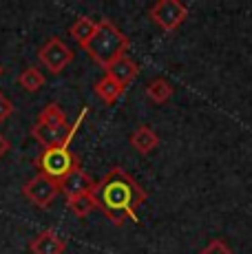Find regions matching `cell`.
Here are the masks:
<instances>
[{"label": "cell", "instance_id": "obj_14", "mask_svg": "<svg viewBox=\"0 0 252 254\" xmlns=\"http://www.w3.org/2000/svg\"><path fill=\"white\" fill-rule=\"evenodd\" d=\"M95 95L100 97L104 104H115V102L120 100V95L124 93V86H120L118 82L113 80V77H109V75H104L102 80L95 84Z\"/></svg>", "mask_w": 252, "mask_h": 254}, {"label": "cell", "instance_id": "obj_6", "mask_svg": "<svg viewBox=\"0 0 252 254\" xmlns=\"http://www.w3.org/2000/svg\"><path fill=\"white\" fill-rule=\"evenodd\" d=\"M40 62L47 66L51 73H60L73 62V51L60 40V38H49L38 51Z\"/></svg>", "mask_w": 252, "mask_h": 254}, {"label": "cell", "instance_id": "obj_10", "mask_svg": "<svg viewBox=\"0 0 252 254\" xmlns=\"http://www.w3.org/2000/svg\"><path fill=\"white\" fill-rule=\"evenodd\" d=\"M36 124L38 126H45V128H51V130H69L66 115H64V111H62L58 104H47L45 109L40 111V115H38Z\"/></svg>", "mask_w": 252, "mask_h": 254}, {"label": "cell", "instance_id": "obj_11", "mask_svg": "<svg viewBox=\"0 0 252 254\" xmlns=\"http://www.w3.org/2000/svg\"><path fill=\"white\" fill-rule=\"evenodd\" d=\"M130 144H133V148L137 150V153L148 155L159 146V137L153 128H148V126H139V128H135V133L130 135Z\"/></svg>", "mask_w": 252, "mask_h": 254}, {"label": "cell", "instance_id": "obj_3", "mask_svg": "<svg viewBox=\"0 0 252 254\" xmlns=\"http://www.w3.org/2000/svg\"><path fill=\"white\" fill-rule=\"evenodd\" d=\"M36 164H38V168H40L42 175L56 179V182H60V179L64 177V175H69L75 166H80V162H77L73 155H71V150L64 148V146L45 148L40 155H38Z\"/></svg>", "mask_w": 252, "mask_h": 254}, {"label": "cell", "instance_id": "obj_9", "mask_svg": "<svg viewBox=\"0 0 252 254\" xmlns=\"http://www.w3.org/2000/svg\"><path fill=\"white\" fill-rule=\"evenodd\" d=\"M106 75L113 77L120 86H124V89H126V86H128L130 82L139 75V66H137V62L130 60V58L124 53L122 58H118V60H115L113 64L106 69Z\"/></svg>", "mask_w": 252, "mask_h": 254}, {"label": "cell", "instance_id": "obj_7", "mask_svg": "<svg viewBox=\"0 0 252 254\" xmlns=\"http://www.w3.org/2000/svg\"><path fill=\"white\" fill-rule=\"evenodd\" d=\"M58 186H60V192L64 194L66 199H69V197H75V194H82V192H89V190H93L95 182L91 179L89 173H84L80 166H75V168L71 170L69 175H64V177L58 182Z\"/></svg>", "mask_w": 252, "mask_h": 254}, {"label": "cell", "instance_id": "obj_8", "mask_svg": "<svg viewBox=\"0 0 252 254\" xmlns=\"http://www.w3.org/2000/svg\"><path fill=\"white\" fill-rule=\"evenodd\" d=\"M29 250H31V254H64L66 241L58 237L53 230H42L38 237L31 239Z\"/></svg>", "mask_w": 252, "mask_h": 254}, {"label": "cell", "instance_id": "obj_2", "mask_svg": "<svg viewBox=\"0 0 252 254\" xmlns=\"http://www.w3.org/2000/svg\"><path fill=\"white\" fill-rule=\"evenodd\" d=\"M126 49H128V38H126L109 18H102L98 22V29H95L93 38L86 42L84 51L89 53L100 66H104V71H106L118 58L124 56Z\"/></svg>", "mask_w": 252, "mask_h": 254}, {"label": "cell", "instance_id": "obj_17", "mask_svg": "<svg viewBox=\"0 0 252 254\" xmlns=\"http://www.w3.org/2000/svg\"><path fill=\"white\" fill-rule=\"evenodd\" d=\"M199 254H235L228 248V243H224V241H219V239H215V241H210L206 248L199 252Z\"/></svg>", "mask_w": 252, "mask_h": 254}, {"label": "cell", "instance_id": "obj_4", "mask_svg": "<svg viewBox=\"0 0 252 254\" xmlns=\"http://www.w3.org/2000/svg\"><path fill=\"white\" fill-rule=\"evenodd\" d=\"M22 194L38 208H49L56 197L60 194V186L56 179L47 177V175L38 173L36 177H31L29 182L22 186Z\"/></svg>", "mask_w": 252, "mask_h": 254}, {"label": "cell", "instance_id": "obj_13", "mask_svg": "<svg viewBox=\"0 0 252 254\" xmlns=\"http://www.w3.org/2000/svg\"><path fill=\"white\" fill-rule=\"evenodd\" d=\"M66 206H69V210L75 214L77 219H84V217H89L95 208H98V201H95L93 192L89 190V192H82V194H75V197H69V199H66Z\"/></svg>", "mask_w": 252, "mask_h": 254}, {"label": "cell", "instance_id": "obj_12", "mask_svg": "<svg viewBox=\"0 0 252 254\" xmlns=\"http://www.w3.org/2000/svg\"><path fill=\"white\" fill-rule=\"evenodd\" d=\"M95 29H98V22H95L93 18L82 16V18H77V20L69 27V33H71V38H73L77 45L84 49V47H86V42H89L91 38H93Z\"/></svg>", "mask_w": 252, "mask_h": 254}, {"label": "cell", "instance_id": "obj_5", "mask_svg": "<svg viewBox=\"0 0 252 254\" xmlns=\"http://www.w3.org/2000/svg\"><path fill=\"white\" fill-rule=\"evenodd\" d=\"M148 16L153 18L164 31H175V29L188 18V9L179 0H159L148 9Z\"/></svg>", "mask_w": 252, "mask_h": 254}, {"label": "cell", "instance_id": "obj_15", "mask_svg": "<svg viewBox=\"0 0 252 254\" xmlns=\"http://www.w3.org/2000/svg\"><path fill=\"white\" fill-rule=\"evenodd\" d=\"M146 95H148V100L155 102V104H164L166 100H171L173 86H171V82H168V80L157 77V80H153L151 84L146 86Z\"/></svg>", "mask_w": 252, "mask_h": 254}, {"label": "cell", "instance_id": "obj_19", "mask_svg": "<svg viewBox=\"0 0 252 254\" xmlns=\"http://www.w3.org/2000/svg\"><path fill=\"white\" fill-rule=\"evenodd\" d=\"M7 153H9V139L4 137L2 133H0V159H2Z\"/></svg>", "mask_w": 252, "mask_h": 254}, {"label": "cell", "instance_id": "obj_1", "mask_svg": "<svg viewBox=\"0 0 252 254\" xmlns=\"http://www.w3.org/2000/svg\"><path fill=\"white\" fill-rule=\"evenodd\" d=\"M91 192L98 201V208L115 226H122L126 219L137 221L135 210L146 201V192L142 190V186L120 166L109 170L102 182H95Z\"/></svg>", "mask_w": 252, "mask_h": 254}, {"label": "cell", "instance_id": "obj_16", "mask_svg": "<svg viewBox=\"0 0 252 254\" xmlns=\"http://www.w3.org/2000/svg\"><path fill=\"white\" fill-rule=\"evenodd\" d=\"M18 84L29 93H36L45 86V75H42L36 66H27V69L18 75Z\"/></svg>", "mask_w": 252, "mask_h": 254}, {"label": "cell", "instance_id": "obj_18", "mask_svg": "<svg viewBox=\"0 0 252 254\" xmlns=\"http://www.w3.org/2000/svg\"><path fill=\"white\" fill-rule=\"evenodd\" d=\"M13 113V104H11V100H9L4 93H0V122H4V120H9Z\"/></svg>", "mask_w": 252, "mask_h": 254}, {"label": "cell", "instance_id": "obj_20", "mask_svg": "<svg viewBox=\"0 0 252 254\" xmlns=\"http://www.w3.org/2000/svg\"><path fill=\"white\" fill-rule=\"evenodd\" d=\"M2 73H4V69H2V64H0V75H2Z\"/></svg>", "mask_w": 252, "mask_h": 254}]
</instances>
